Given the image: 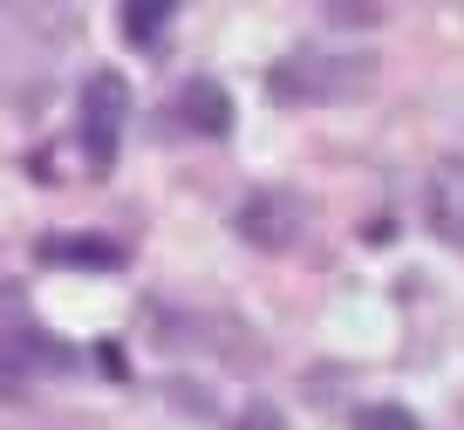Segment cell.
<instances>
[{"instance_id":"obj_1","label":"cell","mask_w":464,"mask_h":430,"mask_svg":"<svg viewBox=\"0 0 464 430\" xmlns=\"http://www.w3.org/2000/svg\"><path fill=\"white\" fill-rule=\"evenodd\" d=\"M376 75V55H348V48H301L274 62V96L280 103H342Z\"/></svg>"},{"instance_id":"obj_2","label":"cell","mask_w":464,"mask_h":430,"mask_svg":"<svg viewBox=\"0 0 464 430\" xmlns=\"http://www.w3.org/2000/svg\"><path fill=\"white\" fill-rule=\"evenodd\" d=\"M123 123H130V83L116 69H96L75 96V137L89 151V171H110L123 151Z\"/></svg>"},{"instance_id":"obj_3","label":"cell","mask_w":464,"mask_h":430,"mask_svg":"<svg viewBox=\"0 0 464 430\" xmlns=\"http://www.w3.org/2000/svg\"><path fill=\"white\" fill-rule=\"evenodd\" d=\"M232 232L246 246H260V253H287L307 232V205L294 199V191H246L239 212H232Z\"/></svg>"},{"instance_id":"obj_4","label":"cell","mask_w":464,"mask_h":430,"mask_svg":"<svg viewBox=\"0 0 464 430\" xmlns=\"http://www.w3.org/2000/svg\"><path fill=\"white\" fill-rule=\"evenodd\" d=\"M423 219L444 246H464V158H444L423 185Z\"/></svg>"},{"instance_id":"obj_5","label":"cell","mask_w":464,"mask_h":430,"mask_svg":"<svg viewBox=\"0 0 464 430\" xmlns=\"http://www.w3.org/2000/svg\"><path fill=\"white\" fill-rule=\"evenodd\" d=\"M42 259L48 267H69V273H116L123 267V246L102 239V232H48Z\"/></svg>"},{"instance_id":"obj_6","label":"cell","mask_w":464,"mask_h":430,"mask_svg":"<svg viewBox=\"0 0 464 430\" xmlns=\"http://www.w3.org/2000/svg\"><path fill=\"white\" fill-rule=\"evenodd\" d=\"M0 369H48V376H62V369H75V348H62L55 335H42V328H7L0 335Z\"/></svg>"},{"instance_id":"obj_7","label":"cell","mask_w":464,"mask_h":430,"mask_svg":"<svg viewBox=\"0 0 464 430\" xmlns=\"http://www.w3.org/2000/svg\"><path fill=\"white\" fill-rule=\"evenodd\" d=\"M178 123H185L191 137H226V130H232V96L198 75V83L178 89Z\"/></svg>"},{"instance_id":"obj_8","label":"cell","mask_w":464,"mask_h":430,"mask_svg":"<svg viewBox=\"0 0 464 430\" xmlns=\"http://www.w3.org/2000/svg\"><path fill=\"white\" fill-rule=\"evenodd\" d=\"M171 21H178V7H171V0H130V7H123V34H130L137 48H150V55L164 48Z\"/></svg>"},{"instance_id":"obj_9","label":"cell","mask_w":464,"mask_h":430,"mask_svg":"<svg viewBox=\"0 0 464 430\" xmlns=\"http://www.w3.org/2000/svg\"><path fill=\"white\" fill-rule=\"evenodd\" d=\"M348 424H355V430H417V416H410L403 403H362Z\"/></svg>"},{"instance_id":"obj_10","label":"cell","mask_w":464,"mask_h":430,"mask_svg":"<svg viewBox=\"0 0 464 430\" xmlns=\"http://www.w3.org/2000/svg\"><path fill=\"white\" fill-rule=\"evenodd\" d=\"M232 430H287V416H280L274 403H246V410L232 416Z\"/></svg>"}]
</instances>
